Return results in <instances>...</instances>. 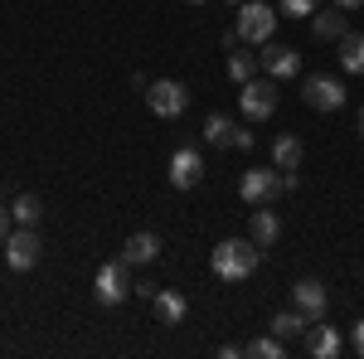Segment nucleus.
<instances>
[{
  "instance_id": "1",
  "label": "nucleus",
  "mask_w": 364,
  "mask_h": 359,
  "mask_svg": "<svg viewBox=\"0 0 364 359\" xmlns=\"http://www.w3.org/2000/svg\"><path fill=\"white\" fill-rule=\"evenodd\" d=\"M257 262H262V248L252 238H224L214 248V257H209V267H214L219 282H248L257 272Z\"/></svg>"
},
{
  "instance_id": "2",
  "label": "nucleus",
  "mask_w": 364,
  "mask_h": 359,
  "mask_svg": "<svg viewBox=\"0 0 364 359\" xmlns=\"http://www.w3.org/2000/svg\"><path fill=\"white\" fill-rule=\"evenodd\" d=\"M136 286H132V272H127V257H117V262H102L97 267V277H92V296H97V306H122L127 296H132Z\"/></svg>"
},
{
  "instance_id": "3",
  "label": "nucleus",
  "mask_w": 364,
  "mask_h": 359,
  "mask_svg": "<svg viewBox=\"0 0 364 359\" xmlns=\"http://www.w3.org/2000/svg\"><path fill=\"white\" fill-rule=\"evenodd\" d=\"M277 34V10L267 5V0H248V5H238V39H248V44H267Z\"/></svg>"
},
{
  "instance_id": "4",
  "label": "nucleus",
  "mask_w": 364,
  "mask_h": 359,
  "mask_svg": "<svg viewBox=\"0 0 364 359\" xmlns=\"http://www.w3.org/2000/svg\"><path fill=\"white\" fill-rule=\"evenodd\" d=\"M238 107L248 122H267L277 112V78H248L238 87Z\"/></svg>"
},
{
  "instance_id": "5",
  "label": "nucleus",
  "mask_w": 364,
  "mask_h": 359,
  "mask_svg": "<svg viewBox=\"0 0 364 359\" xmlns=\"http://www.w3.org/2000/svg\"><path fill=\"white\" fill-rule=\"evenodd\" d=\"M39 257H44V238H39L34 228L20 223V228L5 238V262H10V272H34Z\"/></svg>"
},
{
  "instance_id": "6",
  "label": "nucleus",
  "mask_w": 364,
  "mask_h": 359,
  "mask_svg": "<svg viewBox=\"0 0 364 359\" xmlns=\"http://www.w3.org/2000/svg\"><path fill=\"white\" fill-rule=\"evenodd\" d=\"M282 190H287V175L277 166L272 170H243L238 175V194L248 204H272V199H282Z\"/></svg>"
},
{
  "instance_id": "7",
  "label": "nucleus",
  "mask_w": 364,
  "mask_h": 359,
  "mask_svg": "<svg viewBox=\"0 0 364 359\" xmlns=\"http://www.w3.org/2000/svg\"><path fill=\"white\" fill-rule=\"evenodd\" d=\"M146 102H151V112L156 117H180V112L190 107V87L185 83H175V78H161V83H151L146 87Z\"/></svg>"
},
{
  "instance_id": "8",
  "label": "nucleus",
  "mask_w": 364,
  "mask_h": 359,
  "mask_svg": "<svg viewBox=\"0 0 364 359\" xmlns=\"http://www.w3.org/2000/svg\"><path fill=\"white\" fill-rule=\"evenodd\" d=\"M301 97L316 112H340L345 107V83L340 78H326V73H311L306 83H301Z\"/></svg>"
},
{
  "instance_id": "9",
  "label": "nucleus",
  "mask_w": 364,
  "mask_h": 359,
  "mask_svg": "<svg viewBox=\"0 0 364 359\" xmlns=\"http://www.w3.org/2000/svg\"><path fill=\"white\" fill-rule=\"evenodd\" d=\"M291 296H296V311L306 316L311 326H316V321H326V306H331V291H326V282H316V277H301V282L291 286Z\"/></svg>"
},
{
  "instance_id": "10",
  "label": "nucleus",
  "mask_w": 364,
  "mask_h": 359,
  "mask_svg": "<svg viewBox=\"0 0 364 359\" xmlns=\"http://www.w3.org/2000/svg\"><path fill=\"white\" fill-rule=\"evenodd\" d=\"M199 180H204V156H199L195 146L175 151V156H170V185H175V190H195Z\"/></svg>"
},
{
  "instance_id": "11",
  "label": "nucleus",
  "mask_w": 364,
  "mask_h": 359,
  "mask_svg": "<svg viewBox=\"0 0 364 359\" xmlns=\"http://www.w3.org/2000/svg\"><path fill=\"white\" fill-rule=\"evenodd\" d=\"M257 63L267 68V78H296V73H301V54H296L291 44H272V39H267V49L257 54Z\"/></svg>"
},
{
  "instance_id": "12",
  "label": "nucleus",
  "mask_w": 364,
  "mask_h": 359,
  "mask_svg": "<svg viewBox=\"0 0 364 359\" xmlns=\"http://www.w3.org/2000/svg\"><path fill=\"white\" fill-rule=\"evenodd\" d=\"M345 15H350V10H321V5H316V15H311V34H316V39H345V34H350V20H345Z\"/></svg>"
},
{
  "instance_id": "13",
  "label": "nucleus",
  "mask_w": 364,
  "mask_h": 359,
  "mask_svg": "<svg viewBox=\"0 0 364 359\" xmlns=\"http://www.w3.org/2000/svg\"><path fill=\"white\" fill-rule=\"evenodd\" d=\"M248 238L257 243V248H272V243L282 238V219L272 214V209H262V204H257V209H252V219H248Z\"/></svg>"
},
{
  "instance_id": "14",
  "label": "nucleus",
  "mask_w": 364,
  "mask_h": 359,
  "mask_svg": "<svg viewBox=\"0 0 364 359\" xmlns=\"http://www.w3.org/2000/svg\"><path fill=\"white\" fill-rule=\"evenodd\" d=\"M151 306H156V321H161V326H180L185 311H190V301H185L175 286H161V291L151 296Z\"/></svg>"
},
{
  "instance_id": "15",
  "label": "nucleus",
  "mask_w": 364,
  "mask_h": 359,
  "mask_svg": "<svg viewBox=\"0 0 364 359\" xmlns=\"http://www.w3.org/2000/svg\"><path fill=\"white\" fill-rule=\"evenodd\" d=\"M122 257H127V267H146V262L161 257V238H156V233H132L127 248H122Z\"/></svg>"
},
{
  "instance_id": "16",
  "label": "nucleus",
  "mask_w": 364,
  "mask_h": 359,
  "mask_svg": "<svg viewBox=\"0 0 364 359\" xmlns=\"http://www.w3.org/2000/svg\"><path fill=\"white\" fill-rule=\"evenodd\" d=\"M306 350L316 359H336L340 350H345V340H340L336 331H331V326H321V321H316V326H311V340H306Z\"/></svg>"
},
{
  "instance_id": "17",
  "label": "nucleus",
  "mask_w": 364,
  "mask_h": 359,
  "mask_svg": "<svg viewBox=\"0 0 364 359\" xmlns=\"http://www.w3.org/2000/svg\"><path fill=\"white\" fill-rule=\"evenodd\" d=\"M301 156H306V151H301V136L282 132V136L272 141V166H277V170H296V166H301Z\"/></svg>"
},
{
  "instance_id": "18",
  "label": "nucleus",
  "mask_w": 364,
  "mask_h": 359,
  "mask_svg": "<svg viewBox=\"0 0 364 359\" xmlns=\"http://www.w3.org/2000/svg\"><path fill=\"white\" fill-rule=\"evenodd\" d=\"M306 331H311V321L301 311H277V316H272V335H277V340H296V335H306Z\"/></svg>"
},
{
  "instance_id": "19",
  "label": "nucleus",
  "mask_w": 364,
  "mask_h": 359,
  "mask_svg": "<svg viewBox=\"0 0 364 359\" xmlns=\"http://www.w3.org/2000/svg\"><path fill=\"white\" fill-rule=\"evenodd\" d=\"M340 68L345 73H364V34H345L340 39Z\"/></svg>"
},
{
  "instance_id": "20",
  "label": "nucleus",
  "mask_w": 364,
  "mask_h": 359,
  "mask_svg": "<svg viewBox=\"0 0 364 359\" xmlns=\"http://www.w3.org/2000/svg\"><path fill=\"white\" fill-rule=\"evenodd\" d=\"M204 141H209V146H233V122L219 117V112H209V117H204Z\"/></svg>"
},
{
  "instance_id": "21",
  "label": "nucleus",
  "mask_w": 364,
  "mask_h": 359,
  "mask_svg": "<svg viewBox=\"0 0 364 359\" xmlns=\"http://www.w3.org/2000/svg\"><path fill=\"white\" fill-rule=\"evenodd\" d=\"M10 214H15V223H25V228H34V223L44 219V204H39V194H20V199L10 204Z\"/></svg>"
},
{
  "instance_id": "22",
  "label": "nucleus",
  "mask_w": 364,
  "mask_h": 359,
  "mask_svg": "<svg viewBox=\"0 0 364 359\" xmlns=\"http://www.w3.org/2000/svg\"><path fill=\"white\" fill-rule=\"evenodd\" d=\"M243 355H248V359H282V355H287V340L262 335V340H248V345H243Z\"/></svg>"
},
{
  "instance_id": "23",
  "label": "nucleus",
  "mask_w": 364,
  "mask_h": 359,
  "mask_svg": "<svg viewBox=\"0 0 364 359\" xmlns=\"http://www.w3.org/2000/svg\"><path fill=\"white\" fill-rule=\"evenodd\" d=\"M252 73H257V54H248V49H238V54H228V78H233L238 87L248 83Z\"/></svg>"
},
{
  "instance_id": "24",
  "label": "nucleus",
  "mask_w": 364,
  "mask_h": 359,
  "mask_svg": "<svg viewBox=\"0 0 364 359\" xmlns=\"http://www.w3.org/2000/svg\"><path fill=\"white\" fill-rule=\"evenodd\" d=\"M316 5H321V0H282V15H287V20H296V15H316Z\"/></svg>"
},
{
  "instance_id": "25",
  "label": "nucleus",
  "mask_w": 364,
  "mask_h": 359,
  "mask_svg": "<svg viewBox=\"0 0 364 359\" xmlns=\"http://www.w3.org/2000/svg\"><path fill=\"white\" fill-rule=\"evenodd\" d=\"M233 146H238V151H252V132L248 127H233Z\"/></svg>"
},
{
  "instance_id": "26",
  "label": "nucleus",
  "mask_w": 364,
  "mask_h": 359,
  "mask_svg": "<svg viewBox=\"0 0 364 359\" xmlns=\"http://www.w3.org/2000/svg\"><path fill=\"white\" fill-rule=\"evenodd\" d=\"M350 345H355V350L364 355V321H355V331H350Z\"/></svg>"
},
{
  "instance_id": "27",
  "label": "nucleus",
  "mask_w": 364,
  "mask_h": 359,
  "mask_svg": "<svg viewBox=\"0 0 364 359\" xmlns=\"http://www.w3.org/2000/svg\"><path fill=\"white\" fill-rule=\"evenodd\" d=\"M5 238H10V209L0 204V243H5Z\"/></svg>"
},
{
  "instance_id": "28",
  "label": "nucleus",
  "mask_w": 364,
  "mask_h": 359,
  "mask_svg": "<svg viewBox=\"0 0 364 359\" xmlns=\"http://www.w3.org/2000/svg\"><path fill=\"white\" fill-rule=\"evenodd\" d=\"M336 5H340V10H360L364 0H336Z\"/></svg>"
},
{
  "instance_id": "29",
  "label": "nucleus",
  "mask_w": 364,
  "mask_h": 359,
  "mask_svg": "<svg viewBox=\"0 0 364 359\" xmlns=\"http://www.w3.org/2000/svg\"><path fill=\"white\" fill-rule=\"evenodd\" d=\"M360 141H364V107H360Z\"/></svg>"
},
{
  "instance_id": "30",
  "label": "nucleus",
  "mask_w": 364,
  "mask_h": 359,
  "mask_svg": "<svg viewBox=\"0 0 364 359\" xmlns=\"http://www.w3.org/2000/svg\"><path fill=\"white\" fill-rule=\"evenodd\" d=\"M228 5H243V0H228Z\"/></svg>"
},
{
  "instance_id": "31",
  "label": "nucleus",
  "mask_w": 364,
  "mask_h": 359,
  "mask_svg": "<svg viewBox=\"0 0 364 359\" xmlns=\"http://www.w3.org/2000/svg\"><path fill=\"white\" fill-rule=\"evenodd\" d=\"M190 5H204V0H190Z\"/></svg>"
}]
</instances>
